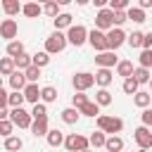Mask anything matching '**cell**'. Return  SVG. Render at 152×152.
Returning <instances> with one entry per match:
<instances>
[{
  "label": "cell",
  "instance_id": "obj_20",
  "mask_svg": "<svg viewBox=\"0 0 152 152\" xmlns=\"http://www.w3.org/2000/svg\"><path fill=\"white\" fill-rule=\"evenodd\" d=\"M133 71H135V69H133V62H128V59H121V62L116 64V76H124V81L131 78Z\"/></svg>",
  "mask_w": 152,
  "mask_h": 152
},
{
  "label": "cell",
  "instance_id": "obj_22",
  "mask_svg": "<svg viewBox=\"0 0 152 152\" xmlns=\"http://www.w3.org/2000/svg\"><path fill=\"white\" fill-rule=\"evenodd\" d=\"M55 100H57V88H55V86H43V88H40V102L50 104V102H55Z\"/></svg>",
  "mask_w": 152,
  "mask_h": 152
},
{
  "label": "cell",
  "instance_id": "obj_53",
  "mask_svg": "<svg viewBox=\"0 0 152 152\" xmlns=\"http://www.w3.org/2000/svg\"><path fill=\"white\" fill-rule=\"evenodd\" d=\"M138 152H147V150H138Z\"/></svg>",
  "mask_w": 152,
  "mask_h": 152
},
{
  "label": "cell",
  "instance_id": "obj_39",
  "mask_svg": "<svg viewBox=\"0 0 152 152\" xmlns=\"http://www.w3.org/2000/svg\"><path fill=\"white\" fill-rule=\"evenodd\" d=\"M138 66H142V69H152V50H140Z\"/></svg>",
  "mask_w": 152,
  "mask_h": 152
},
{
  "label": "cell",
  "instance_id": "obj_12",
  "mask_svg": "<svg viewBox=\"0 0 152 152\" xmlns=\"http://www.w3.org/2000/svg\"><path fill=\"white\" fill-rule=\"evenodd\" d=\"M88 43L93 45V50L104 52V50H107V33H102V31L93 28V31H88Z\"/></svg>",
  "mask_w": 152,
  "mask_h": 152
},
{
  "label": "cell",
  "instance_id": "obj_26",
  "mask_svg": "<svg viewBox=\"0 0 152 152\" xmlns=\"http://www.w3.org/2000/svg\"><path fill=\"white\" fill-rule=\"evenodd\" d=\"M126 17H128V21H135V24H142L147 17H145V10H140V7H128L126 10Z\"/></svg>",
  "mask_w": 152,
  "mask_h": 152
},
{
  "label": "cell",
  "instance_id": "obj_38",
  "mask_svg": "<svg viewBox=\"0 0 152 152\" xmlns=\"http://www.w3.org/2000/svg\"><path fill=\"white\" fill-rule=\"evenodd\" d=\"M31 119H48V104H45V102L33 104V109H31Z\"/></svg>",
  "mask_w": 152,
  "mask_h": 152
},
{
  "label": "cell",
  "instance_id": "obj_11",
  "mask_svg": "<svg viewBox=\"0 0 152 152\" xmlns=\"http://www.w3.org/2000/svg\"><path fill=\"white\" fill-rule=\"evenodd\" d=\"M95 64H97L100 69H112V66L119 64V57H116V52L104 50V52H97V55H95Z\"/></svg>",
  "mask_w": 152,
  "mask_h": 152
},
{
  "label": "cell",
  "instance_id": "obj_29",
  "mask_svg": "<svg viewBox=\"0 0 152 152\" xmlns=\"http://www.w3.org/2000/svg\"><path fill=\"white\" fill-rule=\"evenodd\" d=\"M78 112H81L83 116H95V119L100 116V107L95 104V100H88L83 107H78Z\"/></svg>",
  "mask_w": 152,
  "mask_h": 152
},
{
  "label": "cell",
  "instance_id": "obj_4",
  "mask_svg": "<svg viewBox=\"0 0 152 152\" xmlns=\"http://www.w3.org/2000/svg\"><path fill=\"white\" fill-rule=\"evenodd\" d=\"M95 28L102 31V33H107V31L114 28V12H112L109 7H104V10H100V12L95 14Z\"/></svg>",
  "mask_w": 152,
  "mask_h": 152
},
{
  "label": "cell",
  "instance_id": "obj_27",
  "mask_svg": "<svg viewBox=\"0 0 152 152\" xmlns=\"http://www.w3.org/2000/svg\"><path fill=\"white\" fill-rule=\"evenodd\" d=\"M14 66H17V71H26L28 66H33V57L31 55H19V57H14Z\"/></svg>",
  "mask_w": 152,
  "mask_h": 152
},
{
  "label": "cell",
  "instance_id": "obj_47",
  "mask_svg": "<svg viewBox=\"0 0 152 152\" xmlns=\"http://www.w3.org/2000/svg\"><path fill=\"white\" fill-rule=\"evenodd\" d=\"M142 50H152V31H147L142 36Z\"/></svg>",
  "mask_w": 152,
  "mask_h": 152
},
{
  "label": "cell",
  "instance_id": "obj_43",
  "mask_svg": "<svg viewBox=\"0 0 152 152\" xmlns=\"http://www.w3.org/2000/svg\"><path fill=\"white\" fill-rule=\"evenodd\" d=\"M86 102H88V95H86V93H76V95H71V107L78 109V107H83Z\"/></svg>",
  "mask_w": 152,
  "mask_h": 152
},
{
  "label": "cell",
  "instance_id": "obj_37",
  "mask_svg": "<svg viewBox=\"0 0 152 152\" xmlns=\"http://www.w3.org/2000/svg\"><path fill=\"white\" fill-rule=\"evenodd\" d=\"M24 102H26L24 93H19V90H12V93H10V107H12V109H17V107H24Z\"/></svg>",
  "mask_w": 152,
  "mask_h": 152
},
{
  "label": "cell",
  "instance_id": "obj_48",
  "mask_svg": "<svg viewBox=\"0 0 152 152\" xmlns=\"http://www.w3.org/2000/svg\"><path fill=\"white\" fill-rule=\"evenodd\" d=\"M138 7H140V10H147V7H152V0H140Z\"/></svg>",
  "mask_w": 152,
  "mask_h": 152
},
{
  "label": "cell",
  "instance_id": "obj_2",
  "mask_svg": "<svg viewBox=\"0 0 152 152\" xmlns=\"http://www.w3.org/2000/svg\"><path fill=\"white\" fill-rule=\"evenodd\" d=\"M66 45H69V40H66V33H62V31H52V33L45 38V52H48V55H57V52H62Z\"/></svg>",
  "mask_w": 152,
  "mask_h": 152
},
{
  "label": "cell",
  "instance_id": "obj_54",
  "mask_svg": "<svg viewBox=\"0 0 152 152\" xmlns=\"http://www.w3.org/2000/svg\"><path fill=\"white\" fill-rule=\"evenodd\" d=\"M150 71H152V69H150Z\"/></svg>",
  "mask_w": 152,
  "mask_h": 152
},
{
  "label": "cell",
  "instance_id": "obj_35",
  "mask_svg": "<svg viewBox=\"0 0 152 152\" xmlns=\"http://www.w3.org/2000/svg\"><path fill=\"white\" fill-rule=\"evenodd\" d=\"M88 140H90V147H95V150H97V147H104L107 135H104L102 131H95V133H90V138H88Z\"/></svg>",
  "mask_w": 152,
  "mask_h": 152
},
{
  "label": "cell",
  "instance_id": "obj_45",
  "mask_svg": "<svg viewBox=\"0 0 152 152\" xmlns=\"http://www.w3.org/2000/svg\"><path fill=\"white\" fill-rule=\"evenodd\" d=\"M140 119H142V126H147V128H152V109L147 107V109H142V114H140Z\"/></svg>",
  "mask_w": 152,
  "mask_h": 152
},
{
  "label": "cell",
  "instance_id": "obj_41",
  "mask_svg": "<svg viewBox=\"0 0 152 152\" xmlns=\"http://www.w3.org/2000/svg\"><path fill=\"white\" fill-rule=\"evenodd\" d=\"M43 14H48V17L57 19L62 12H59V5H57V2H45V5H43Z\"/></svg>",
  "mask_w": 152,
  "mask_h": 152
},
{
  "label": "cell",
  "instance_id": "obj_10",
  "mask_svg": "<svg viewBox=\"0 0 152 152\" xmlns=\"http://www.w3.org/2000/svg\"><path fill=\"white\" fill-rule=\"evenodd\" d=\"M126 33H124V28H112V31H107V50H116V48H121L124 43H126Z\"/></svg>",
  "mask_w": 152,
  "mask_h": 152
},
{
  "label": "cell",
  "instance_id": "obj_33",
  "mask_svg": "<svg viewBox=\"0 0 152 152\" xmlns=\"http://www.w3.org/2000/svg\"><path fill=\"white\" fill-rule=\"evenodd\" d=\"M26 50H24V43L21 40H12V43H7V55L14 59V57H19V55H24Z\"/></svg>",
  "mask_w": 152,
  "mask_h": 152
},
{
  "label": "cell",
  "instance_id": "obj_34",
  "mask_svg": "<svg viewBox=\"0 0 152 152\" xmlns=\"http://www.w3.org/2000/svg\"><path fill=\"white\" fill-rule=\"evenodd\" d=\"M31 57H33V66H38V69H43V66H48V64H50V55H48L45 50L36 52V55H31Z\"/></svg>",
  "mask_w": 152,
  "mask_h": 152
},
{
  "label": "cell",
  "instance_id": "obj_16",
  "mask_svg": "<svg viewBox=\"0 0 152 152\" xmlns=\"http://www.w3.org/2000/svg\"><path fill=\"white\" fill-rule=\"evenodd\" d=\"M45 140H48V145H50V147H59V145H64L66 135H64L62 131H57V128H50V131H48V135H45Z\"/></svg>",
  "mask_w": 152,
  "mask_h": 152
},
{
  "label": "cell",
  "instance_id": "obj_6",
  "mask_svg": "<svg viewBox=\"0 0 152 152\" xmlns=\"http://www.w3.org/2000/svg\"><path fill=\"white\" fill-rule=\"evenodd\" d=\"M74 90L76 93H86L88 88H93L95 86V74H90V71H78V74H74Z\"/></svg>",
  "mask_w": 152,
  "mask_h": 152
},
{
  "label": "cell",
  "instance_id": "obj_31",
  "mask_svg": "<svg viewBox=\"0 0 152 152\" xmlns=\"http://www.w3.org/2000/svg\"><path fill=\"white\" fill-rule=\"evenodd\" d=\"M24 147V140L19 138V135H10V138H5V150L7 152H19Z\"/></svg>",
  "mask_w": 152,
  "mask_h": 152
},
{
  "label": "cell",
  "instance_id": "obj_19",
  "mask_svg": "<svg viewBox=\"0 0 152 152\" xmlns=\"http://www.w3.org/2000/svg\"><path fill=\"white\" fill-rule=\"evenodd\" d=\"M71 19H74L71 14L62 12V14L57 17V19H52V21H55V31H62V28H66V31H69V28L74 26V21H71Z\"/></svg>",
  "mask_w": 152,
  "mask_h": 152
},
{
  "label": "cell",
  "instance_id": "obj_24",
  "mask_svg": "<svg viewBox=\"0 0 152 152\" xmlns=\"http://www.w3.org/2000/svg\"><path fill=\"white\" fill-rule=\"evenodd\" d=\"M14 71H17L14 59L12 57H0V76H12Z\"/></svg>",
  "mask_w": 152,
  "mask_h": 152
},
{
  "label": "cell",
  "instance_id": "obj_32",
  "mask_svg": "<svg viewBox=\"0 0 152 152\" xmlns=\"http://www.w3.org/2000/svg\"><path fill=\"white\" fill-rule=\"evenodd\" d=\"M133 78L138 81V86H142V83H150V78H152V71H150V69H142V66H135V71H133Z\"/></svg>",
  "mask_w": 152,
  "mask_h": 152
},
{
  "label": "cell",
  "instance_id": "obj_49",
  "mask_svg": "<svg viewBox=\"0 0 152 152\" xmlns=\"http://www.w3.org/2000/svg\"><path fill=\"white\" fill-rule=\"evenodd\" d=\"M5 119H10V112L7 109H0V121H5Z\"/></svg>",
  "mask_w": 152,
  "mask_h": 152
},
{
  "label": "cell",
  "instance_id": "obj_18",
  "mask_svg": "<svg viewBox=\"0 0 152 152\" xmlns=\"http://www.w3.org/2000/svg\"><path fill=\"white\" fill-rule=\"evenodd\" d=\"M48 131H50V126H48V119H33V124H31V133H33L36 138H43V135H48Z\"/></svg>",
  "mask_w": 152,
  "mask_h": 152
},
{
  "label": "cell",
  "instance_id": "obj_14",
  "mask_svg": "<svg viewBox=\"0 0 152 152\" xmlns=\"http://www.w3.org/2000/svg\"><path fill=\"white\" fill-rule=\"evenodd\" d=\"M10 86H12V90H19V93H24V88L28 86V81H26L24 71H14V74L10 76Z\"/></svg>",
  "mask_w": 152,
  "mask_h": 152
},
{
  "label": "cell",
  "instance_id": "obj_28",
  "mask_svg": "<svg viewBox=\"0 0 152 152\" xmlns=\"http://www.w3.org/2000/svg\"><path fill=\"white\" fill-rule=\"evenodd\" d=\"M95 104H97V107H107V104H112V93H109L107 88H100V90L95 93Z\"/></svg>",
  "mask_w": 152,
  "mask_h": 152
},
{
  "label": "cell",
  "instance_id": "obj_17",
  "mask_svg": "<svg viewBox=\"0 0 152 152\" xmlns=\"http://www.w3.org/2000/svg\"><path fill=\"white\" fill-rule=\"evenodd\" d=\"M133 102H135V107L147 109V107L152 104V93H147V90H138V93L133 95Z\"/></svg>",
  "mask_w": 152,
  "mask_h": 152
},
{
  "label": "cell",
  "instance_id": "obj_15",
  "mask_svg": "<svg viewBox=\"0 0 152 152\" xmlns=\"http://www.w3.org/2000/svg\"><path fill=\"white\" fill-rule=\"evenodd\" d=\"M24 97H26V102L38 104V102H40V88H38V83H28V86L24 88Z\"/></svg>",
  "mask_w": 152,
  "mask_h": 152
},
{
  "label": "cell",
  "instance_id": "obj_7",
  "mask_svg": "<svg viewBox=\"0 0 152 152\" xmlns=\"http://www.w3.org/2000/svg\"><path fill=\"white\" fill-rule=\"evenodd\" d=\"M10 121L19 128H31L33 119H31V112H26L24 107H17V109H10Z\"/></svg>",
  "mask_w": 152,
  "mask_h": 152
},
{
  "label": "cell",
  "instance_id": "obj_51",
  "mask_svg": "<svg viewBox=\"0 0 152 152\" xmlns=\"http://www.w3.org/2000/svg\"><path fill=\"white\" fill-rule=\"evenodd\" d=\"M0 90H2V76H0Z\"/></svg>",
  "mask_w": 152,
  "mask_h": 152
},
{
  "label": "cell",
  "instance_id": "obj_44",
  "mask_svg": "<svg viewBox=\"0 0 152 152\" xmlns=\"http://www.w3.org/2000/svg\"><path fill=\"white\" fill-rule=\"evenodd\" d=\"M12 131H14V124H12L10 119H5V121H0V135H5V138H10V135H12Z\"/></svg>",
  "mask_w": 152,
  "mask_h": 152
},
{
  "label": "cell",
  "instance_id": "obj_52",
  "mask_svg": "<svg viewBox=\"0 0 152 152\" xmlns=\"http://www.w3.org/2000/svg\"><path fill=\"white\" fill-rule=\"evenodd\" d=\"M83 152H93V150H83Z\"/></svg>",
  "mask_w": 152,
  "mask_h": 152
},
{
  "label": "cell",
  "instance_id": "obj_46",
  "mask_svg": "<svg viewBox=\"0 0 152 152\" xmlns=\"http://www.w3.org/2000/svg\"><path fill=\"white\" fill-rule=\"evenodd\" d=\"M10 107V93H5V88L0 90V109H7Z\"/></svg>",
  "mask_w": 152,
  "mask_h": 152
},
{
  "label": "cell",
  "instance_id": "obj_9",
  "mask_svg": "<svg viewBox=\"0 0 152 152\" xmlns=\"http://www.w3.org/2000/svg\"><path fill=\"white\" fill-rule=\"evenodd\" d=\"M17 33H19V26H17L14 19H2L0 21V38L12 43V40H17Z\"/></svg>",
  "mask_w": 152,
  "mask_h": 152
},
{
  "label": "cell",
  "instance_id": "obj_1",
  "mask_svg": "<svg viewBox=\"0 0 152 152\" xmlns=\"http://www.w3.org/2000/svg\"><path fill=\"white\" fill-rule=\"evenodd\" d=\"M121 128H124V121L119 116H107V114H100L97 116V131H102L104 135L107 133L109 135H116V133H121Z\"/></svg>",
  "mask_w": 152,
  "mask_h": 152
},
{
  "label": "cell",
  "instance_id": "obj_25",
  "mask_svg": "<svg viewBox=\"0 0 152 152\" xmlns=\"http://www.w3.org/2000/svg\"><path fill=\"white\" fill-rule=\"evenodd\" d=\"M40 12H43V7H40L38 2H26V5L21 7V14H24V17H28V19H36Z\"/></svg>",
  "mask_w": 152,
  "mask_h": 152
},
{
  "label": "cell",
  "instance_id": "obj_40",
  "mask_svg": "<svg viewBox=\"0 0 152 152\" xmlns=\"http://www.w3.org/2000/svg\"><path fill=\"white\" fill-rule=\"evenodd\" d=\"M142 36H145L142 31H133V33L126 38V43H128L131 48H140V50H142Z\"/></svg>",
  "mask_w": 152,
  "mask_h": 152
},
{
  "label": "cell",
  "instance_id": "obj_50",
  "mask_svg": "<svg viewBox=\"0 0 152 152\" xmlns=\"http://www.w3.org/2000/svg\"><path fill=\"white\" fill-rule=\"evenodd\" d=\"M150 93H152V78H150Z\"/></svg>",
  "mask_w": 152,
  "mask_h": 152
},
{
  "label": "cell",
  "instance_id": "obj_42",
  "mask_svg": "<svg viewBox=\"0 0 152 152\" xmlns=\"http://www.w3.org/2000/svg\"><path fill=\"white\" fill-rule=\"evenodd\" d=\"M24 76H26L28 83H36V81L40 78V69H38V66H28V69L24 71Z\"/></svg>",
  "mask_w": 152,
  "mask_h": 152
},
{
  "label": "cell",
  "instance_id": "obj_30",
  "mask_svg": "<svg viewBox=\"0 0 152 152\" xmlns=\"http://www.w3.org/2000/svg\"><path fill=\"white\" fill-rule=\"evenodd\" d=\"M78 116H81V112H78L76 107H66V109H62V121H64V124H69V126H71V124H76V121H78Z\"/></svg>",
  "mask_w": 152,
  "mask_h": 152
},
{
  "label": "cell",
  "instance_id": "obj_8",
  "mask_svg": "<svg viewBox=\"0 0 152 152\" xmlns=\"http://www.w3.org/2000/svg\"><path fill=\"white\" fill-rule=\"evenodd\" d=\"M133 140L138 142L140 150H152V128L147 126H138L133 131Z\"/></svg>",
  "mask_w": 152,
  "mask_h": 152
},
{
  "label": "cell",
  "instance_id": "obj_23",
  "mask_svg": "<svg viewBox=\"0 0 152 152\" xmlns=\"http://www.w3.org/2000/svg\"><path fill=\"white\" fill-rule=\"evenodd\" d=\"M104 150H107V152H121V150H124V138H119V135H109L107 142H104Z\"/></svg>",
  "mask_w": 152,
  "mask_h": 152
},
{
  "label": "cell",
  "instance_id": "obj_13",
  "mask_svg": "<svg viewBox=\"0 0 152 152\" xmlns=\"http://www.w3.org/2000/svg\"><path fill=\"white\" fill-rule=\"evenodd\" d=\"M112 81H114V71H112V69H97V71H95V86L109 88Z\"/></svg>",
  "mask_w": 152,
  "mask_h": 152
},
{
  "label": "cell",
  "instance_id": "obj_36",
  "mask_svg": "<svg viewBox=\"0 0 152 152\" xmlns=\"http://www.w3.org/2000/svg\"><path fill=\"white\" fill-rule=\"evenodd\" d=\"M121 90H124L126 95H135V93L140 90V86H138V81H135V78L131 76V78H126V81H124V86H121Z\"/></svg>",
  "mask_w": 152,
  "mask_h": 152
},
{
  "label": "cell",
  "instance_id": "obj_3",
  "mask_svg": "<svg viewBox=\"0 0 152 152\" xmlns=\"http://www.w3.org/2000/svg\"><path fill=\"white\" fill-rule=\"evenodd\" d=\"M64 147L66 152H83V150H90V140L81 133H69L64 140Z\"/></svg>",
  "mask_w": 152,
  "mask_h": 152
},
{
  "label": "cell",
  "instance_id": "obj_5",
  "mask_svg": "<svg viewBox=\"0 0 152 152\" xmlns=\"http://www.w3.org/2000/svg\"><path fill=\"white\" fill-rule=\"evenodd\" d=\"M66 40H69L71 45L81 48L83 43H88V28H86L83 24H74V26L66 31Z\"/></svg>",
  "mask_w": 152,
  "mask_h": 152
},
{
  "label": "cell",
  "instance_id": "obj_21",
  "mask_svg": "<svg viewBox=\"0 0 152 152\" xmlns=\"http://www.w3.org/2000/svg\"><path fill=\"white\" fill-rule=\"evenodd\" d=\"M21 2L19 0H2V10H5V14L7 17H14V14H19L21 12Z\"/></svg>",
  "mask_w": 152,
  "mask_h": 152
}]
</instances>
